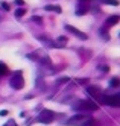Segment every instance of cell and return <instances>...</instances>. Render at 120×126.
<instances>
[{
	"label": "cell",
	"instance_id": "obj_1",
	"mask_svg": "<svg viewBox=\"0 0 120 126\" xmlns=\"http://www.w3.org/2000/svg\"><path fill=\"white\" fill-rule=\"evenodd\" d=\"M88 120H91V115L81 112V114H76V115L70 117V119L65 122V125H68V126H82L84 123H87Z\"/></svg>",
	"mask_w": 120,
	"mask_h": 126
},
{
	"label": "cell",
	"instance_id": "obj_2",
	"mask_svg": "<svg viewBox=\"0 0 120 126\" xmlns=\"http://www.w3.org/2000/svg\"><path fill=\"white\" fill-rule=\"evenodd\" d=\"M73 108L76 111H90L91 112V111H96L99 108V105L96 102H93V100H79Z\"/></svg>",
	"mask_w": 120,
	"mask_h": 126
},
{
	"label": "cell",
	"instance_id": "obj_3",
	"mask_svg": "<svg viewBox=\"0 0 120 126\" xmlns=\"http://www.w3.org/2000/svg\"><path fill=\"white\" fill-rule=\"evenodd\" d=\"M87 93H88L91 97H94V99H96V100H97L99 103L105 105V97H106V94H104V93H102L99 87H94V85H90V87H87Z\"/></svg>",
	"mask_w": 120,
	"mask_h": 126
},
{
	"label": "cell",
	"instance_id": "obj_4",
	"mask_svg": "<svg viewBox=\"0 0 120 126\" xmlns=\"http://www.w3.org/2000/svg\"><path fill=\"white\" fill-rule=\"evenodd\" d=\"M9 85H11L14 90H21V88H23V85H24V79H23V73H21V71H15V73L11 76Z\"/></svg>",
	"mask_w": 120,
	"mask_h": 126
},
{
	"label": "cell",
	"instance_id": "obj_5",
	"mask_svg": "<svg viewBox=\"0 0 120 126\" xmlns=\"http://www.w3.org/2000/svg\"><path fill=\"white\" fill-rule=\"evenodd\" d=\"M55 120V114L50 111V110H43L41 112H40V115H38V122H41V123H52Z\"/></svg>",
	"mask_w": 120,
	"mask_h": 126
},
{
	"label": "cell",
	"instance_id": "obj_6",
	"mask_svg": "<svg viewBox=\"0 0 120 126\" xmlns=\"http://www.w3.org/2000/svg\"><path fill=\"white\" fill-rule=\"evenodd\" d=\"M105 105H109V106H120V94H113V96H106L105 97Z\"/></svg>",
	"mask_w": 120,
	"mask_h": 126
},
{
	"label": "cell",
	"instance_id": "obj_7",
	"mask_svg": "<svg viewBox=\"0 0 120 126\" xmlns=\"http://www.w3.org/2000/svg\"><path fill=\"white\" fill-rule=\"evenodd\" d=\"M65 29H67L68 32H70V33L76 35V37H78V38H81V40H87V35H85L84 32H81L79 29H76L75 26H70V24H67V26H65Z\"/></svg>",
	"mask_w": 120,
	"mask_h": 126
},
{
	"label": "cell",
	"instance_id": "obj_8",
	"mask_svg": "<svg viewBox=\"0 0 120 126\" xmlns=\"http://www.w3.org/2000/svg\"><path fill=\"white\" fill-rule=\"evenodd\" d=\"M119 20H120V17H119V15H113V17H109V18L106 20V23H105V28H109V26H113V24H117V23H119Z\"/></svg>",
	"mask_w": 120,
	"mask_h": 126
},
{
	"label": "cell",
	"instance_id": "obj_9",
	"mask_svg": "<svg viewBox=\"0 0 120 126\" xmlns=\"http://www.w3.org/2000/svg\"><path fill=\"white\" fill-rule=\"evenodd\" d=\"M88 11V5L87 3H79V8L76 9V15H84Z\"/></svg>",
	"mask_w": 120,
	"mask_h": 126
},
{
	"label": "cell",
	"instance_id": "obj_10",
	"mask_svg": "<svg viewBox=\"0 0 120 126\" xmlns=\"http://www.w3.org/2000/svg\"><path fill=\"white\" fill-rule=\"evenodd\" d=\"M65 44H67V38H65V37H59V38L55 41L53 46H55V47H64Z\"/></svg>",
	"mask_w": 120,
	"mask_h": 126
},
{
	"label": "cell",
	"instance_id": "obj_11",
	"mask_svg": "<svg viewBox=\"0 0 120 126\" xmlns=\"http://www.w3.org/2000/svg\"><path fill=\"white\" fill-rule=\"evenodd\" d=\"M44 9H46V11H53V12H56V14H61V12H62V9H61L59 6H53V5L44 6Z\"/></svg>",
	"mask_w": 120,
	"mask_h": 126
},
{
	"label": "cell",
	"instance_id": "obj_12",
	"mask_svg": "<svg viewBox=\"0 0 120 126\" xmlns=\"http://www.w3.org/2000/svg\"><path fill=\"white\" fill-rule=\"evenodd\" d=\"M3 75H8V67L3 62H0V76H3Z\"/></svg>",
	"mask_w": 120,
	"mask_h": 126
},
{
	"label": "cell",
	"instance_id": "obj_13",
	"mask_svg": "<svg viewBox=\"0 0 120 126\" xmlns=\"http://www.w3.org/2000/svg\"><path fill=\"white\" fill-rule=\"evenodd\" d=\"M24 14H26V11H24V8H20V9H17V11H15V17H17V18H20V17H23Z\"/></svg>",
	"mask_w": 120,
	"mask_h": 126
},
{
	"label": "cell",
	"instance_id": "obj_14",
	"mask_svg": "<svg viewBox=\"0 0 120 126\" xmlns=\"http://www.w3.org/2000/svg\"><path fill=\"white\" fill-rule=\"evenodd\" d=\"M104 3L111 5V6H119V0H102Z\"/></svg>",
	"mask_w": 120,
	"mask_h": 126
},
{
	"label": "cell",
	"instance_id": "obj_15",
	"mask_svg": "<svg viewBox=\"0 0 120 126\" xmlns=\"http://www.w3.org/2000/svg\"><path fill=\"white\" fill-rule=\"evenodd\" d=\"M111 85H113V87H119V85H120L119 78H113V79H111Z\"/></svg>",
	"mask_w": 120,
	"mask_h": 126
},
{
	"label": "cell",
	"instance_id": "obj_16",
	"mask_svg": "<svg viewBox=\"0 0 120 126\" xmlns=\"http://www.w3.org/2000/svg\"><path fill=\"white\" fill-rule=\"evenodd\" d=\"M82 126H99V125H97V123H96V122H94V120H93V119H91V120H88V122H87V123H84V125H82Z\"/></svg>",
	"mask_w": 120,
	"mask_h": 126
},
{
	"label": "cell",
	"instance_id": "obj_17",
	"mask_svg": "<svg viewBox=\"0 0 120 126\" xmlns=\"http://www.w3.org/2000/svg\"><path fill=\"white\" fill-rule=\"evenodd\" d=\"M2 8H3V9H5V11H9V9H11V6H9V5H8L6 2H2Z\"/></svg>",
	"mask_w": 120,
	"mask_h": 126
},
{
	"label": "cell",
	"instance_id": "obj_18",
	"mask_svg": "<svg viewBox=\"0 0 120 126\" xmlns=\"http://www.w3.org/2000/svg\"><path fill=\"white\" fill-rule=\"evenodd\" d=\"M5 126H17V123H15L14 120H9V122H8V123H6Z\"/></svg>",
	"mask_w": 120,
	"mask_h": 126
},
{
	"label": "cell",
	"instance_id": "obj_19",
	"mask_svg": "<svg viewBox=\"0 0 120 126\" xmlns=\"http://www.w3.org/2000/svg\"><path fill=\"white\" fill-rule=\"evenodd\" d=\"M15 5H18V6H23V5H24V0H15Z\"/></svg>",
	"mask_w": 120,
	"mask_h": 126
},
{
	"label": "cell",
	"instance_id": "obj_20",
	"mask_svg": "<svg viewBox=\"0 0 120 126\" xmlns=\"http://www.w3.org/2000/svg\"><path fill=\"white\" fill-rule=\"evenodd\" d=\"M78 82H79V84H87L88 79H78Z\"/></svg>",
	"mask_w": 120,
	"mask_h": 126
},
{
	"label": "cell",
	"instance_id": "obj_21",
	"mask_svg": "<svg viewBox=\"0 0 120 126\" xmlns=\"http://www.w3.org/2000/svg\"><path fill=\"white\" fill-rule=\"evenodd\" d=\"M78 2H79V3H87V2H93V0H78ZM87 5H88V3H87Z\"/></svg>",
	"mask_w": 120,
	"mask_h": 126
},
{
	"label": "cell",
	"instance_id": "obj_22",
	"mask_svg": "<svg viewBox=\"0 0 120 126\" xmlns=\"http://www.w3.org/2000/svg\"><path fill=\"white\" fill-rule=\"evenodd\" d=\"M0 115H8V111L3 110V111H0Z\"/></svg>",
	"mask_w": 120,
	"mask_h": 126
},
{
	"label": "cell",
	"instance_id": "obj_23",
	"mask_svg": "<svg viewBox=\"0 0 120 126\" xmlns=\"http://www.w3.org/2000/svg\"><path fill=\"white\" fill-rule=\"evenodd\" d=\"M33 21H38V23H41V18H38V17H33Z\"/></svg>",
	"mask_w": 120,
	"mask_h": 126
}]
</instances>
